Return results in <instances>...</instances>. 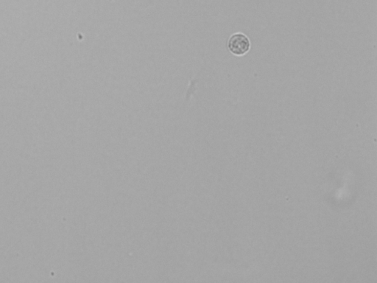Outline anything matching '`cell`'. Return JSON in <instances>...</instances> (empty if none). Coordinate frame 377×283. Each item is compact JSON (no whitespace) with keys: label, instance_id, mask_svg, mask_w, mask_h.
I'll use <instances>...</instances> for the list:
<instances>
[{"label":"cell","instance_id":"6da1fadb","mask_svg":"<svg viewBox=\"0 0 377 283\" xmlns=\"http://www.w3.org/2000/svg\"><path fill=\"white\" fill-rule=\"evenodd\" d=\"M228 50L233 55L243 56L250 51V42L247 36L241 33L231 36L227 43Z\"/></svg>","mask_w":377,"mask_h":283}]
</instances>
